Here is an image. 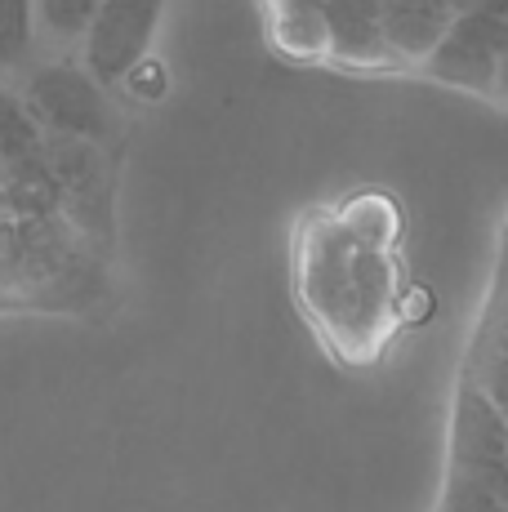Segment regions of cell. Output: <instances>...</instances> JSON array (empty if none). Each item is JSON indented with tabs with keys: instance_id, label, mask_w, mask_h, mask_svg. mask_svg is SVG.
Listing matches in <instances>:
<instances>
[{
	"instance_id": "1",
	"label": "cell",
	"mask_w": 508,
	"mask_h": 512,
	"mask_svg": "<svg viewBox=\"0 0 508 512\" xmlns=\"http://www.w3.org/2000/svg\"><path fill=\"white\" fill-rule=\"evenodd\" d=\"M304 290L339 339L366 343L388 317L393 263L379 236L357 232L353 223H321L304 250Z\"/></svg>"
},
{
	"instance_id": "2",
	"label": "cell",
	"mask_w": 508,
	"mask_h": 512,
	"mask_svg": "<svg viewBox=\"0 0 508 512\" xmlns=\"http://www.w3.org/2000/svg\"><path fill=\"white\" fill-rule=\"evenodd\" d=\"M107 85L90 67L72 63H50L41 72H32L23 90V103L32 107V116L41 121L45 134H67V139L85 143H107L116 134V116L103 98Z\"/></svg>"
},
{
	"instance_id": "3",
	"label": "cell",
	"mask_w": 508,
	"mask_h": 512,
	"mask_svg": "<svg viewBox=\"0 0 508 512\" xmlns=\"http://www.w3.org/2000/svg\"><path fill=\"white\" fill-rule=\"evenodd\" d=\"M170 0H99L90 32H85V67L112 90L130 81L134 67L148 63V49Z\"/></svg>"
},
{
	"instance_id": "4",
	"label": "cell",
	"mask_w": 508,
	"mask_h": 512,
	"mask_svg": "<svg viewBox=\"0 0 508 512\" xmlns=\"http://www.w3.org/2000/svg\"><path fill=\"white\" fill-rule=\"evenodd\" d=\"M504 49H508V18L491 14V9H464L455 18V27L446 32V41L419 67L428 76H437V81L459 85V90L495 94Z\"/></svg>"
},
{
	"instance_id": "5",
	"label": "cell",
	"mask_w": 508,
	"mask_h": 512,
	"mask_svg": "<svg viewBox=\"0 0 508 512\" xmlns=\"http://www.w3.org/2000/svg\"><path fill=\"white\" fill-rule=\"evenodd\" d=\"M451 464L486 477L500 495H508V415L495 397L477 383H464L455 401V432H451Z\"/></svg>"
},
{
	"instance_id": "6",
	"label": "cell",
	"mask_w": 508,
	"mask_h": 512,
	"mask_svg": "<svg viewBox=\"0 0 508 512\" xmlns=\"http://www.w3.org/2000/svg\"><path fill=\"white\" fill-rule=\"evenodd\" d=\"M459 14V0H384V41L393 63H424Z\"/></svg>"
},
{
	"instance_id": "7",
	"label": "cell",
	"mask_w": 508,
	"mask_h": 512,
	"mask_svg": "<svg viewBox=\"0 0 508 512\" xmlns=\"http://www.w3.org/2000/svg\"><path fill=\"white\" fill-rule=\"evenodd\" d=\"M330 32V58L357 67L393 63L384 41V0H321Z\"/></svg>"
},
{
	"instance_id": "8",
	"label": "cell",
	"mask_w": 508,
	"mask_h": 512,
	"mask_svg": "<svg viewBox=\"0 0 508 512\" xmlns=\"http://www.w3.org/2000/svg\"><path fill=\"white\" fill-rule=\"evenodd\" d=\"M0 161L5 165H50L45 156V130L23 98L0 85Z\"/></svg>"
},
{
	"instance_id": "9",
	"label": "cell",
	"mask_w": 508,
	"mask_h": 512,
	"mask_svg": "<svg viewBox=\"0 0 508 512\" xmlns=\"http://www.w3.org/2000/svg\"><path fill=\"white\" fill-rule=\"evenodd\" d=\"M442 512H508V495H500L491 481L468 472L464 464H451L442 490Z\"/></svg>"
},
{
	"instance_id": "10",
	"label": "cell",
	"mask_w": 508,
	"mask_h": 512,
	"mask_svg": "<svg viewBox=\"0 0 508 512\" xmlns=\"http://www.w3.org/2000/svg\"><path fill=\"white\" fill-rule=\"evenodd\" d=\"M36 0H0V67H18L36 45Z\"/></svg>"
},
{
	"instance_id": "11",
	"label": "cell",
	"mask_w": 508,
	"mask_h": 512,
	"mask_svg": "<svg viewBox=\"0 0 508 512\" xmlns=\"http://www.w3.org/2000/svg\"><path fill=\"white\" fill-rule=\"evenodd\" d=\"M36 14L54 41H85L94 14H99V0H36Z\"/></svg>"
},
{
	"instance_id": "12",
	"label": "cell",
	"mask_w": 508,
	"mask_h": 512,
	"mask_svg": "<svg viewBox=\"0 0 508 512\" xmlns=\"http://www.w3.org/2000/svg\"><path fill=\"white\" fill-rule=\"evenodd\" d=\"M459 9H491V14L508 18V0H459Z\"/></svg>"
},
{
	"instance_id": "13",
	"label": "cell",
	"mask_w": 508,
	"mask_h": 512,
	"mask_svg": "<svg viewBox=\"0 0 508 512\" xmlns=\"http://www.w3.org/2000/svg\"><path fill=\"white\" fill-rule=\"evenodd\" d=\"M495 98H504V103H508V49H504V58H500V81H495Z\"/></svg>"
}]
</instances>
